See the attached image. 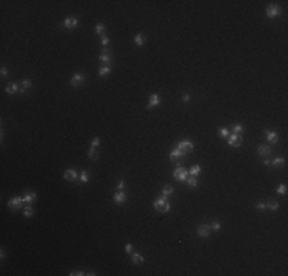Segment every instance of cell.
<instances>
[{"mask_svg": "<svg viewBox=\"0 0 288 276\" xmlns=\"http://www.w3.org/2000/svg\"><path fill=\"white\" fill-rule=\"evenodd\" d=\"M173 192H175V189H173L172 186H164V187H163V192H161V193H163L164 196H167V198H169L170 195H173Z\"/></svg>", "mask_w": 288, "mask_h": 276, "instance_id": "7402d4cb", "label": "cell"}, {"mask_svg": "<svg viewBox=\"0 0 288 276\" xmlns=\"http://www.w3.org/2000/svg\"><path fill=\"white\" fill-rule=\"evenodd\" d=\"M77 25H78V20L75 17H66L63 22V26L66 29H75L77 28Z\"/></svg>", "mask_w": 288, "mask_h": 276, "instance_id": "ba28073f", "label": "cell"}, {"mask_svg": "<svg viewBox=\"0 0 288 276\" xmlns=\"http://www.w3.org/2000/svg\"><path fill=\"white\" fill-rule=\"evenodd\" d=\"M184 155H186V152H182L181 149L175 147V149H172V150H170V153H169V158L172 160V161H176V160L182 158V156H184Z\"/></svg>", "mask_w": 288, "mask_h": 276, "instance_id": "9c48e42d", "label": "cell"}, {"mask_svg": "<svg viewBox=\"0 0 288 276\" xmlns=\"http://www.w3.org/2000/svg\"><path fill=\"white\" fill-rule=\"evenodd\" d=\"M109 74H110V68H109V66H103V68H100V71H98V75H100V77L109 75Z\"/></svg>", "mask_w": 288, "mask_h": 276, "instance_id": "484cf974", "label": "cell"}, {"mask_svg": "<svg viewBox=\"0 0 288 276\" xmlns=\"http://www.w3.org/2000/svg\"><path fill=\"white\" fill-rule=\"evenodd\" d=\"M87 155H89V158H90V160H98V152H97V149H95V147H90V149H89V152H87Z\"/></svg>", "mask_w": 288, "mask_h": 276, "instance_id": "d4e9b609", "label": "cell"}, {"mask_svg": "<svg viewBox=\"0 0 288 276\" xmlns=\"http://www.w3.org/2000/svg\"><path fill=\"white\" fill-rule=\"evenodd\" d=\"M116 187H118V190H123V189H124V181L120 180V181H118V186H116Z\"/></svg>", "mask_w": 288, "mask_h": 276, "instance_id": "ab89813d", "label": "cell"}, {"mask_svg": "<svg viewBox=\"0 0 288 276\" xmlns=\"http://www.w3.org/2000/svg\"><path fill=\"white\" fill-rule=\"evenodd\" d=\"M265 14H267L268 19H274V17H278L281 14V8L278 5H270L267 8V11H265Z\"/></svg>", "mask_w": 288, "mask_h": 276, "instance_id": "8992f818", "label": "cell"}, {"mask_svg": "<svg viewBox=\"0 0 288 276\" xmlns=\"http://www.w3.org/2000/svg\"><path fill=\"white\" fill-rule=\"evenodd\" d=\"M182 100H184V101L187 103V101L190 100V95H189V94H184V95H182Z\"/></svg>", "mask_w": 288, "mask_h": 276, "instance_id": "b9f144b4", "label": "cell"}, {"mask_svg": "<svg viewBox=\"0 0 288 276\" xmlns=\"http://www.w3.org/2000/svg\"><path fill=\"white\" fill-rule=\"evenodd\" d=\"M257 153L260 156H264V158H267V156L271 153V149H270V146H267V144H260V146L257 147Z\"/></svg>", "mask_w": 288, "mask_h": 276, "instance_id": "9a60e30c", "label": "cell"}, {"mask_svg": "<svg viewBox=\"0 0 288 276\" xmlns=\"http://www.w3.org/2000/svg\"><path fill=\"white\" fill-rule=\"evenodd\" d=\"M25 200L22 198V196H14V198H11L9 201H8V207H11V209H14V210H19L20 207H22V203H23Z\"/></svg>", "mask_w": 288, "mask_h": 276, "instance_id": "52a82bcc", "label": "cell"}, {"mask_svg": "<svg viewBox=\"0 0 288 276\" xmlns=\"http://www.w3.org/2000/svg\"><path fill=\"white\" fill-rule=\"evenodd\" d=\"M63 178L66 180V181H75V180L78 178V174H77L75 169H68V170H64Z\"/></svg>", "mask_w": 288, "mask_h": 276, "instance_id": "7c38bea8", "label": "cell"}, {"mask_svg": "<svg viewBox=\"0 0 288 276\" xmlns=\"http://www.w3.org/2000/svg\"><path fill=\"white\" fill-rule=\"evenodd\" d=\"M23 200H25V203H34L37 200V193L35 192H26Z\"/></svg>", "mask_w": 288, "mask_h": 276, "instance_id": "ac0fdd59", "label": "cell"}, {"mask_svg": "<svg viewBox=\"0 0 288 276\" xmlns=\"http://www.w3.org/2000/svg\"><path fill=\"white\" fill-rule=\"evenodd\" d=\"M208 226H210L212 230H216V232H218V230L221 229V222H219V221H213L212 224H208Z\"/></svg>", "mask_w": 288, "mask_h": 276, "instance_id": "d6a6232c", "label": "cell"}, {"mask_svg": "<svg viewBox=\"0 0 288 276\" xmlns=\"http://www.w3.org/2000/svg\"><path fill=\"white\" fill-rule=\"evenodd\" d=\"M267 209H270V210H278V209H279V203H268V204H267Z\"/></svg>", "mask_w": 288, "mask_h": 276, "instance_id": "e575fe53", "label": "cell"}, {"mask_svg": "<svg viewBox=\"0 0 288 276\" xmlns=\"http://www.w3.org/2000/svg\"><path fill=\"white\" fill-rule=\"evenodd\" d=\"M264 164H265V166H271V161L265 158V160H264Z\"/></svg>", "mask_w": 288, "mask_h": 276, "instance_id": "7bdbcfd3", "label": "cell"}, {"mask_svg": "<svg viewBox=\"0 0 288 276\" xmlns=\"http://www.w3.org/2000/svg\"><path fill=\"white\" fill-rule=\"evenodd\" d=\"M161 104V97L158 94H152L150 98H149V104H147V109H152L155 106H160Z\"/></svg>", "mask_w": 288, "mask_h": 276, "instance_id": "30bf717a", "label": "cell"}, {"mask_svg": "<svg viewBox=\"0 0 288 276\" xmlns=\"http://www.w3.org/2000/svg\"><path fill=\"white\" fill-rule=\"evenodd\" d=\"M104 29H106V26H104V23H98V25H95V34H103L104 32Z\"/></svg>", "mask_w": 288, "mask_h": 276, "instance_id": "83f0119b", "label": "cell"}, {"mask_svg": "<svg viewBox=\"0 0 288 276\" xmlns=\"http://www.w3.org/2000/svg\"><path fill=\"white\" fill-rule=\"evenodd\" d=\"M106 52H109V51H106V49L103 51V54L100 55V61H101V63H107V64H109V63L112 61V57H110V54H106Z\"/></svg>", "mask_w": 288, "mask_h": 276, "instance_id": "d6986e66", "label": "cell"}, {"mask_svg": "<svg viewBox=\"0 0 288 276\" xmlns=\"http://www.w3.org/2000/svg\"><path fill=\"white\" fill-rule=\"evenodd\" d=\"M31 86H32V82H31V80H28V78H25V80L22 82V88H23L25 91H26V89H29Z\"/></svg>", "mask_w": 288, "mask_h": 276, "instance_id": "4dcf8cb0", "label": "cell"}, {"mask_svg": "<svg viewBox=\"0 0 288 276\" xmlns=\"http://www.w3.org/2000/svg\"><path fill=\"white\" fill-rule=\"evenodd\" d=\"M126 200H127V196H126V193H124L123 190H118V192L113 195V203H115V204H124Z\"/></svg>", "mask_w": 288, "mask_h": 276, "instance_id": "4fadbf2b", "label": "cell"}, {"mask_svg": "<svg viewBox=\"0 0 288 276\" xmlns=\"http://www.w3.org/2000/svg\"><path fill=\"white\" fill-rule=\"evenodd\" d=\"M176 147H178V149H181L182 152L189 153V152H192V150H193L195 144H193L192 141H189V140H182V141H179V143L176 144Z\"/></svg>", "mask_w": 288, "mask_h": 276, "instance_id": "3957f363", "label": "cell"}, {"mask_svg": "<svg viewBox=\"0 0 288 276\" xmlns=\"http://www.w3.org/2000/svg\"><path fill=\"white\" fill-rule=\"evenodd\" d=\"M153 207L158 210V212H161V213H167L170 210V203L167 201V196H164V195L158 196V198L153 201Z\"/></svg>", "mask_w": 288, "mask_h": 276, "instance_id": "6da1fadb", "label": "cell"}, {"mask_svg": "<svg viewBox=\"0 0 288 276\" xmlns=\"http://www.w3.org/2000/svg\"><path fill=\"white\" fill-rule=\"evenodd\" d=\"M186 183L189 184V187H196V186H198V180H196V177H192V175L187 177Z\"/></svg>", "mask_w": 288, "mask_h": 276, "instance_id": "44dd1931", "label": "cell"}, {"mask_svg": "<svg viewBox=\"0 0 288 276\" xmlns=\"http://www.w3.org/2000/svg\"><path fill=\"white\" fill-rule=\"evenodd\" d=\"M210 226L208 224H201L198 227V236H201V238H207V236H210Z\"/></svg>", "mask_w": 288, "mask_h": 276, "instance_id": "8fae6325", "label": "cell"}, {"mask_svg": "<svg viewBox=\"0 0 288 276\" xmlns=\"http://www.w3.org/2000/svg\"><path fill=\"white\" fill-rule=\"evenodd\" d=\"M20 91V88H19V85L17 83H14V82H12V83H9V85H6V92H8V94H16V92H19Z\"/></svg>", "mask_w": 288, "mask_h": 276, "instance_id": "e0dca14e", "label": "cell"}, {"mask_svg": "<svg viewBox=\"0 0 288 276\" xmlns=\"http://www.w3.org/2000/svg\"><path fill=\"white\" fill-rule=\"evenodd\" d=\"M219 134H221V137H224V138H227V137L230 135V132H228L227 127H221V129H219Z\"/></svg>", "mask_w": 288, "mask_h": 276, "instance_id": "836d02e7", "label": "cell"}, {"mask_svg": "<svg viewBox=\"0 0 288 276\" xmlns=\"http://www.w3.org/2000/svg\"><path fill=\"white\" fill-rule=\"evenodd\" d=\"M256 209H257V210H267V204H264V203H257V204H256Z\"/></svg>", "mask_w": 288, "mask_h": 276, "instance_id": "f35d334b", "label": "cell"}, {"mask_svg": "<svg viewBox=\"0 0 288 276\" xmlns=\"http://www.w3.org/2000/svg\"><path fill=\"white\" fill-rule=\"evenodd\" d=\"M199 172H201V167H199V166H193V167L190 169V175H192V177H198Z\"/></svg>", "mask_w": 288, "mask_h": 276, "instance_id": "f1b7e54d", "label": "cell"}, {"mask_svg": "<svg viewBox=\"0 0 288 276\" xmlns=\"http://www.w3.org/2000/svg\"><path fill=\"white\" fill-rule=\"evenodd\" d=\"M132 262L134 264H141V262H144V256L140 255V253H134L132 255Z\"/></svg>", "mask_w": 288, "mask_h": 276, "instance_id": "603a6c76", "label": "cell"}, {"mask_svg": "<svg viewBox=\"0 0 288 276\" xmlns=\"http://www.w3.org/2000/svg\"><path fill=\"white\" fill-rule=\"evenodd\" d=\"M0 72H2V77H6V75H8V69H6V68H2V71H0Z\"/></svg>", "mask_w": 288, "mask_h": 276, "instance_id": "60d3db41", "label": "cell"}, {"mask_svg": "<svg viewBox=\"0 0 288 276\" xmlns=\"http://www.w3.org/2000/svg\"><path fill=\"white\" fill-rule=\"evenodd\" d=\"M276 192L279 195H285L287 193V186H285V184H279V186L276 187Z\"/></svg>", "mask_w": 288, "mask_h": 276, "instance_id": "f546056e", "label": "cell"}, {"mask_svg": "<svg viewBox=\"0 0 288 276\" xmlns=\"http://www.w3.org/2000/svg\"><path fill=\"white\" fill-rule=\"evenodd\" d=\"M98 144H100V138H97V137H95V138L92 140V143H90V147H95V149H97V147H98Z\"/></svg>", "mask_w": 288, "mask_h": 276, "instance_id": "8d00e7d4", "label": "cell"}, {"mask_svg": "<svg viewBox=\"0 0 288 276\" xmlns=\"http://www.w3.org/2000/svg\"><path fill=\"white\" fill-rule=\"evenodd\" d=\"M242 132H244V126H242V124H234V126H233V132H231V134L241 135Z\"/></svg>", "mask_w": 288, "mask_h": 276, "instance_id": "4316f807", "label": "cell"}, {"mask_svg": "<svg viewBox=\"0 0 288 276\" xmlns=\"http://www.w3.org/2000/svg\"><path fill=\"white\" fill-rule=\"evenodd\" d=\"M23 215H25L26 218H31V216L34 215V209H32L31 206H26V207L23 209Z\"/></svg>", "mask_w": 288, "mask_h": 276, "instance_id": "cb8c5ba5", "label": "cell"}, {"mask_svg": "<svg viewBox=\"0 0 288 276\" xmlns=\"http://www.w3.org/2000/svg\"><path fill=\"white\" fill-rule=\"evenodd\" d=\"M101 43H103V46H109V43H110L109 37H106V35H101Z\"/></svg>", "mask_w": 288, "mask_h": 276, "instance_id": "d590c367", "label": "cell"}, {"mask_svg": "<svg viewBox=\"0 0 288 276\" xmlns=\"http://www.w3.org/2000/svg\"><path fill=\"white\" fill-rule=\"evenodd\" d=\"M84 80H86V77H84V74H80V72H78V74H75V75H72L71 77V86L72 88H78V86H80V85H83L84 83Z\"/></svg>", "mask_w": 288, "mask_h": 276, "instance_id": "277c9868", "label": "cell"}, {"mask_svg": "<svg viewBox=\"0 0 288 276\" xmlns=\"http://www.w3.org/2000/svg\"><path fill=\"white\" fill-rule=\"evenodd\" d=\"M284 164H285V158H282V156H281V158L278 156V158H274V160L271 161V166H273V167H282Z\"/></svg>", "mask_w": 288, "mask_h": 276, "instance_id": "ffe728a7", "label": "cell"}, {"mask_svg": "<svg viewBox=\"0 0 288 276\" xmlns=\"http://www.w3.org/2000/svg\"><path fill=\"white\" fill-rule=\"evenodd\" d=\"M124 250H126V253L127 255H132V244H126V247H124Z\"/></svg>", "mask_w": 288, "mask_h": 276, "instance_id": "74e56055", "label": "cell"}, {"mask_svg": "<svg viewBox=\"0 0 288 276\" xmlns=\"http://www.w3.org/2000/svg\"><path fill=\"white\" fill-rule=\"evenodd\" d=\"M227 138H228V140H227L228 144H230V146H233V147H238V146H241V144H242V137L238 135V134H230Z\"/></svg>", "mask_w": 288, "mask_h": 276, "instance_id": "5b68a950", "label": "cell"}, {"mask_svg": "<svg viewBox=\"0 0 288 276\" xmlns=\"http://www.w3.org/2000/svg\"><path fill=\"white\" fill-rule=\"evenodd\" d=\"M264 135H265V138H267L271 144H276V143H278V138H279V137H278L276 132H273V130L265 129V130H264Z\"/></svg>", "mask_w": 288, "mask_h": 276, "instance_id": "5bb4252c", "label": "cell"}, {"mask_svg": "<svg viewBox=\"0 0 288 276\" xmlns=\"http://www.w3.org/2000/svg\"><path fill=\"white\" fill-rule=\"evenodd\" d=\"M80 181L81 183H87L89 181V174L86 172V170H83V172L80 174Z\"/></svg>", "mask_w": 288, "mask_h": 276, "instance_id": "1f68e13d", "label": "cell"}, {"mask_svg": "<svg viewBox=\"0 0 288 276\" xmlns=\"http://www.w3.org/2000/svg\"><path fill=\"white\" fill-rule=\"evenodd\" d=\"M134 42L137 46H144V43H146V35L144 34H137L134 37Z\"/></svg>", "mask_w": 288, "mask_h": 276, "instance_id": "2e32d148", "label": "cell"}, {"mask_svg": "<svg viewBox=\"0 0 288 276\" xmlns=\"http://www.w3.org/2000/svg\"><path fill=\"white\" fill-rule=\"evenodd\" d=\"M187 177H189V172H187V170L184 169V167H176L175 170H173V178L176 180V181H186L187 180Z\"/></svg>", "mask_w": 288, "mask_h": 276, "instance_id": "7a4b0ae2", "label": "cell"}]
</instances>
